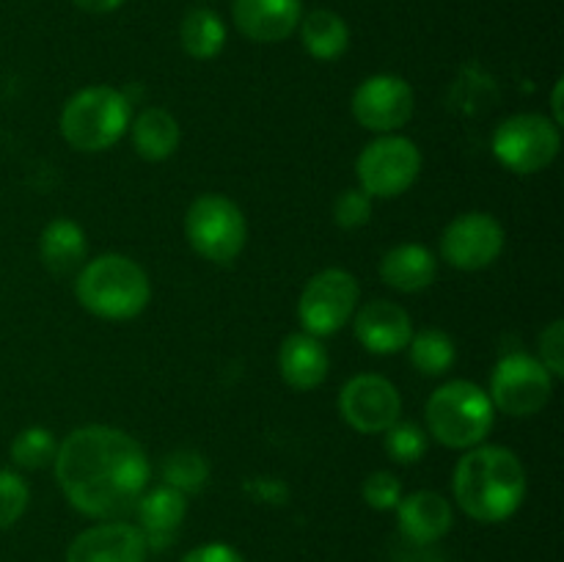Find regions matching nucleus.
I'll return each mask as SVG.
<instances>
[{
	"label": "nucleus",
	"mask_w": 564,
	"mask_h": 562,
	"mask_svg": "<svg viewBox=\"0 0 564 562\" xmlns=\"http://www.w3.org/2000/svg\"><path fill=\"white\" fill-rule=\"evenodd\" d=\"M53 468L66 501L88 518H116L132 510L149 483L147 450L108 424L72 430L58 444Z\"/></svg>",
	"instance_id": "obj_1"
},
{
	"label": "nucleus",
	"mask_w": 564,
	"mask_h": 562,
	"mask_svg": "<svg viewBox=\"0 0 564 562\" xmlns=\"http://www.w3.org/2000/svg\"><path fill=\"white\" fill-rule=\"evenodd\" d=\"M455 501L479 523H501L527 499V468L507 446H471L452 477Z\"/></svg>",
	"instance_id": "obj_2"
},
{
	"label": "nucleus",
	"mask_w": 564,
	"mask_h": 562,
	"mask_svg": "<svg viewBox=\"0 0 564 562\" xmlns=\"http://www.w3.org/2000/svg\"><path fill=\"white\" fill-rule=\"evenodd\" d=\"M75 295L83 309L102 320H132L152 298L149 275L124 253H102L77 270Z\"/></svg>",
	"instance_id": "obj_3"
},
{
	"label": "nucleus",
	"mask_w": 564,
	"mask_h": 562,
	"mask_svg": "<svg viewBox=\"0 0 564 562\" xmlns=\"http://www.w3.org/2000/svg\"><path fill=\"white\" fill-rule=\"evenodd\" d=\"M427 430L438 444L452 450H471L488 439L496 408L488 391L471 380H449L430 395L424 406Z\"/></svg>",
	"instance_id": "obj_4"
},
{
	"label": "nucleus",
	"mask_w": 564,
	"mask_h": 562,
	"mask_svg": "<svg viewBox=\"0 0 564 562\" xmlns=\"http://www.w3.org/2000/svg\"><path fill=\"white\" fill-rule=\"evenodd\" d=\"M130 130V99L110 86H88L72 94L61 110V136L77 152H105Z\"/></svg>",
	"instance_id": "obj_5"
},
{
	"label": "nucleus",
	"mask_w": 564,
	"mask_h": 562,
	"mask_svg": "<svg viewBox=\"0 0 564 562\" xmlns=\"http://www.w3.org/2000/svg\"><path fill=\"white\" fill-rule=\"evenodd\" d=\"M185 237L198 257L215 264H229L246 246V215L231 198L220 193H204L187 207Z\"/></svg>",
	"instance_id": "obj_6"
},
{
	"label": "nucleus",
	"mask_w": 564,
	"mask_h": 562,
	"mask_svg": "<svg viewBox=\"0 0 564 562\" xmlns=\"http://www.w3.org/2000/svg\"><path fill=\"white\" fill-rule=\"evenodd\" d=\"M496 160L512 174H538L549 169L562 149V132L554 119L540 114H518L501 121L490 141Z\"/></svg>",
	"instance_id": "obj_7"
},
{
	"label": "nucleus",
	"mask_w": 564,
	"mask_h": 562,
	"mask_svg": "<svg viewBox=\"0 0 564 562\" xmlns=\"http://www.w3.org/2000/svg\"><path fill=\"white\" fill-rule=\"evenodd\" d=\"M422 152L411 138L383 136L361 149L356 160L358 187L369 198H397L419 180Z\"/></svg>",
	"instance_id": "obj_8"
},
{
	"label": "nucleus",
	"mask_w": 564,
	"mask_h": 562,
	"mask_svg": "<svg viewBox=\"0 0 564 562\" xmlns=\"http://www.w3.org/2000/svg\"><path fill=\"white\" fill-rule=\"evenodd\" d=\"M361 287L356 275L341 268H328L314 273L306 281L297 301V317L306 334L312 336H330L339 328H345L347 320L356 314Z\"/></svg>",
	"instance_id": "obj_9"
},
{
	"label": "nucleus",
	"mask_w": 564,
	"mask_h": 562,
	"mask_svg": "<svg viewBox=\"0 0 564 562\" xmlns=\"http://www.w3.org/2000/svg\"><path fill=\"white\" fill-rule=\"evenodd\" d=\"M554 375L527 353H510L490 375V402L510 417H532L549 406L554 395Z\"/></svg>",
	"instance_id": "obj_10"
},
{
	"label": "nucleus",
	"mask_w": 564,
	"mask_h": 562,
	"mask_svg": "<svg viewBox=\"0 0 564 562\" xmlns=\"http://www.w3.org/2000/svg\"><path fill=\"white\" fill-rule=\"evenodd\" d=\"M339 413L358 433H386L400 422L402 397L383 375H356L341 386Z\"/></svg>",
	"instance_id": "obj_11"
},
{
	"label": "nucleus",
	"mask_w": 564,
	"mask_h": 562,
	"mask_svg": "<svg viewBox=\"0 0 564 562\" xmlns=\"http://www.w3.org/2000/svg\"><path fill=\"white\" fill-rule=\"evenodd\" d=\"M505 251V226L490 213H466L441 235V257L457 270H482Z\"/></svg>",
	"instance_id": "obj_12"
},
{
	"label": "nucleus",
	"mask_w": 564,
	"mask_h": 562,
	"mask_svg": "<svg viewBox=\"0 0 564 562\" xmlns=\"http://www.w3.org/2000/svg\"><path fill=\"white\" fill-rule=\"evenodd\" d=\"M416 97L400 75H372L352 94V116L372 132H394L411 121Z\"/></svg>",
	"instance_id": "obj_13"
},
{
	"label": "nucleus",
	"mask_w": 564,
	"mask_h": 562,
	"mask_svg": "<svg viewBox=\"0 0 564 562\" xmlns=\"http://www.w3.org/2000/svg\"><path fill=\"white\" fill-rule=\"evenodd\" d=\"M141 529L127 521H105L83 529L66 549V562H147Z\"/></svg>",
	"instance_id": "obj_14"
},
{
	"label": "nucleus",
	"mask_w": 564,
	"mask_h": 562,
	"mask_svg": "<svg viewBox=\"0 0 564 562\" xmlns=\"http://www.w3.org/2000/svg\"><path fill=\"white\" fill-rule=\"evenodd\" d=\"M231 17L237 31L251 42H284L301 25L303 0H235Z\"/></svg>",
	"instance_id": "obj_15"
},
{
	"label": "nucleus",
	"mask_w": 564,
	"mask_h": 562,
	"mask_svg": "<svg viewBox=\"0 0 564 562\" xmlns=\"http://www.w3.org/2000/svg\"><path fill=\"white\" fill-rule=\"evenodd\" d=\"M356 339L378 356H394L405 350L413 336V320L400 303L372 301L356 314Z\"/></svg>",
	"instance_id": "obj_16"
},
{
	"label": "nucleus",
	"mask_w": 564,
	"mask_h": 562,
	"mask_svg": "<svg viewBox=\"0 0 564 562\" xmlns=\"http://www.w3.org/2000/svg\"><path fill=\"white\" fill-rule=\"evenodd\" d=\"M397 523L400 534L411 545H433L444 538L455 523L452 505L435 490H416L402 496L397 505Z\"/></svg>",
	"instance_id": "obj_17"
},
{
	"label": "nucleus",
	"mask_w": 564,
	"mask_h": 562,
	"mask_svg": "<svg viewBox=\"0 0 564 562\" xmlns=\"http://www.w3.org/2000/svg\"><path fill=\"white\" fill-rule=\"evenodd\" d=\"M138 529L147 538L149 549H165L176 538V529L182 527L187 516V496L171 485L143 490L135 501Z\"/></svg>",
	"instance_id": "obj_18"
},
{
	"label": "nucleus",
	"mask_w": 564,
	"mask_h": 562,
	"mask_svg": "<svg viewBox=\"0 0 564 562\" xmlns=\"http://www.w3.org/2000/svg\"><path fill=\"white\" fill-rule=\"evenodd\" d=\"M330 358L317 336L297 331L290 334L279 347V372L286 386L295 391H312L328 378Z\"/></svg>",
	"instance_id": "obj_19"
},
{
	"label": "nucleus",
	"mask_w": 564,
	"mask_h": 562,
	"mask_svg": "<svg viewBox=\"0 0 564 562\" xmlns=\"http://www.w3.org/2000/svg\"><path fill=\"white\" fill-rule=\"evenodd\" d=\"M435 275H438V262H435L433 251L419 242H402L380 259V279L391 290L422 292L433 284Z\"/></svg>",
	"instance_id": "obj_20"
},
{
	"label": "nucleus",
	"mask_w": 564,
	"mask_h": 562,
	"mask_svg": "<svg viewBox=\"0 0 564 562\" xmlns=\"http://www.w3.org/2000/svg\"><path fill=\"white\" fill-rule=\"evenodd\" d=\"M86 231L69 218H55L39 237V257L53 275H69L86 264Z\"/></svg>",
	"instance_id": "obj_21"
},
{
	"label": "nucleus",
	"mask_w": 564,
	"mask_h": 562,
	"mask_svg": "<svg viewBox=\"0 0 564 562\" xmlns=\"http://www.w3.org/2000/svg\"><path fill=\"white\" fill-rule=\"evenodd\" d=\"M132 130V147L149 163H160V160H169L171 154L180 149V121L174 119V114H169L165 108H147L135 116V121H130Z\"/></svg>",
	"instance_id": "obj_22"
},
{
	"label": "nucleus",
	"mask_w": 564,
	"mask_h": 562,
	"mask_svg": "<svg viewBox=\"0 0 564 562\" xmlns=\"http://www.w3.org/2000/svg\"><path fill=\"white\" fill-rule=\"evenodd\" d=\"M301 42L317 61H336L350 47V28L336 11L314 9L301 17Z\"/></svg>",
	"instance_id": "obj_23"
},
{
	"label": "nucleus",
	"mask_w": 564,
	"mask_h": 562,
	"mask_svg": "<svg viewBox=\"0 0 564 562\" xmlns=\"http://www.w3.org/2000/svg\"><path fill=\"white\" fill-rule=\"evenodd\" d=\"M180 42L191 58L209 61L226 44V25L213 9H191L180 25Z\"/></svg>",
	"instance_id": "obj_24"
},
{
	"label": "nucleus",
	"mask_w": 564,
	"mask_h": 562,
	"mask_svg": "<svg viewBox=\"0 0 564 562\" xmlns=\"http://www.w3.org/2000/svg\"><path fill=\"white\" fill-rule=\"evenodd\" d=\"M408 347H411L413 367L422 375H444L455 364V342L438 328H424L413 334Z\"/></svg>",
	"instance_id": "obj_25"
},
{
	"label": "nucleus",
	"mask_w": 564,
	"mask_h": 562,
	"mask_svg": "<svg viewBox=\"0 0 564 562\" xmlns=\"http://www.w3.org/2000/svg\"><path fill=\"white\" fill-rule=\"evenodd\" d=\"M163 479L182 494H198L209 479V463L198 450H174L163 461Z\"/></svg>",
	"instance_id": "obj_26"
},
{
	"label": "nucleus",
	"mask_w": 564,
	"mask_h": 562,
	"mask_svg": "<svg viewBox=\"0 0 564 562\" xmlns=\"http://www.w3.org/2000/svg\"><path fill=\"white\" fill-rule=\"evenodd\" d=\"M55 452H58V441L47 428H25L14 435L9 446L11 461L20 468L53 466Z\"/></svg>",
	"instance_id": "obj_27"
},
{
	"label": "nucleus",
	"mask_w": 564,
	"mask_h": 562,
	"mask_svg": "<svg viewBox=\"0 0 564 562\" xmlns=\"http://www.w3.org/2000/svg\"><path fill=\"white\" fill-rule=\"evenodd\" d=\"M386 452L397 463H419L427 452V433L413 422H394L386 430Z\"/></svg>",
	"instance_id": "obj_28"
},
{
	"label": "nucleus",
	"mask_w": 564,
	"mask_h": 562,
	"mask_svg": "<svg viewBox=\"0 0 564 562\" xmlns=\"http://www.w3.org/2000/svg\"><path fill=\"white\" fill-rule=\"evenodd\" d=\"M31 488L25 479L11 468H0V529H9L25 516Z\"/></svg>",
	"instance_id": "obj_29"
},
{
	"label": "nucleus",
	"mask_w": 564,
	"mask_h": 562,
	"mask_svg": "<svg viewBox=\"0 0 564 562\" xmlns=\"http://www.w3.org/2000/svg\"><path fill=\"white\" fill-rule=\"evenodd\" d=\"M372 218V198L361 187H347L334 202V220L339 229H361Z\"/></svg>",
	"instance_id": "obj_30"
},
{
	"label": "nucleus",
	"mask_w": 564,
	"mask_h": 562,
	"mask_svg": "<svg viewBox=\"0 0 564 562\" xmlns=\"http://www.w3.org/2000/svg\"><path fill=\"white\" fill-rule=\"evenodd\" d=\"M361 496L372 510H397L402 499V483L391 472H372L364 479Z\"/></svg>",
	"instance_id": "obj_31"
},
{
	"label": "nucleus",
	"mask_w": 564,
	"mask_h": 562,
	"mask_svg": "<svg viewBox=\"0 0 564 562\" xmlns=\"http://www.w3.org/2000/svg\"><path fill=\"white\" fill-rule=\"evenodd\" d=\"M540 364H543L554 378H562L564 375V320H554V323L540 334Z\"/></svg>",
	"instance_id": "obj_32"
},
{
	"label": "nucleus",
	"mask_w": 564,
	"mask_h": 562,
	"mask_svg": "<svg viewBox=\"0 0 564 562\" xmlns=\"http://www.w3.org/2000/svg\"><path fill=\"white\" fill-rule=\"evenodd\" d=\"M182 562H246L240 551L229 543H202L187 551Z\"/></svg>",
	"instance_id": "obj_33"
},
{
	"label": "nucleus",
	"mask_w": 564,
	"mask_h": 562,
	"mask_svg": "<svg viewBox=\"0 0 564 562\" xmlns=\"http://www.w3.org/2000/svg\"><path fill=\"white\" fill-rule=\"evenodd\" d=\"M80 11H88V14H110L119 6H124V0H72Z\"/></svg>",
	"instance_id": "obj_34"
},
{
	"label": "nucleus",
	"mask_w": 564,
	"mask_h": 562,
	"mask_svg": "<svg viewBox=\"0 0 564 562\" xmlns=\"http://www.w3.org/2000/svg\"><path fill=\"white\" fill-rule=\"evenodd\" d=\"M562 88H564V83L556 80L554 99H551V105H554V125H560V127H562V121H564V114H562Z\"/></svg>",
	"instance_id": "obj_35"
}]
</instances>
